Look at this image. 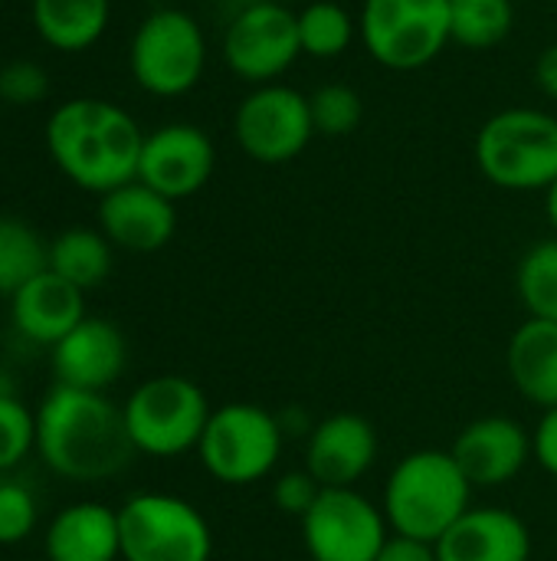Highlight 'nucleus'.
Listing matches in <instances>:
<instances>
[{"label": "nucleus", "mask_w": 557, "mask_h": 561, "mask_svg": "<svg viewBox=\"0 0 557 561\" xmlns=\"http://www.w3.org/2000/svg\"><path fill=\"white\" fill-rule=\"evenodd\" d=\"M10 316L16 332L30 342L56 345L85 319L82 289L46 270L36 279H30L16 296H10Z\"/></svg>", "instance_id": "6ab92c4d"}, {"label": "nucleus", "mask_w": 557, "mask_h": 561, "mask_svg": "<svg viewBox=\"0 0 557 561\" xmlns=\"http://www.w3.org/2000/svg\"><path fill=\"white\" fill-rule=\"evenodd\" d=\"M469 480L446 450H417L397 463L384 490V516L397 536L440 542L469 510Z\"/></svg>", "instance_id": "7ed1b4c3"}, {"label": "nucleus", "mask_w": 557, "mask_h": 561, "mask_svg": "<svg viewBox=\"0 0 557 561\" xmlns=\"http://www.w3.org/2000/svg\"><path fill=\"white\" fill-rule=\"evenodd\" d=\"M476 164L502 191H548L557 181V118L542 108H502L476 131Z\"/></svg>", "instance_id": "20e7f679"}, {"label": "nucleus", "mask_w": 557, "mask_h": 561, "mask_svg": "<svg viewBox=\"0 0 557 561\" xmlns=\"http://www.w3.org/2000/svg\"><path fill=\"white\" fill-rule=\"evenodd\" d=\"M112 0H33L30 20L39 39L59 53L95 46L108 26Z\"/></svg>", "instance_id": "4be33fe9"}, {"label": "nucleus", "mask_w": 557, "mask_h": 561, "mask_svg": "<svg viewBox=\"0 0 557 561\" xmlns=\"http://www.w3.org/2000/svg\"><path fill=\"white\" fill-rule=\"evenodd\" d=\"M299 56V16L282 0H253L227 23L223 59L243 82H276Z\"/></svg>", "instance_id": "9d476101"}, {"label": "nucleus", "mask_w": 557, "mask_h": 561, "mask_svg": "<svg viewBox=\"0 0 557 561\" xmlns=\"http://www.w3.org/2000/svg\"><path fill=\"white\" fill-rule=\"evenodd\" d=\"M233 138L259 164L295 161L315 138L309 95L292 85L266 82L256 85L233 115Z\"/></svg>", "instance_id": "9b49d317"}, {"label": "nucleus", "mask_w": 557, "mask_h": 561, "mask_svg": "<svg viewBox=\"0 0 557 561\" xmlns=\"http://www.w3.org/2000/svg\"><path fill=\"white\" fill-rule=\"evenodd\" d=\"M299 16V43L302 56L312 59H338L358 39V16L338 0H309Z\"/></svg>", "instance_id": "b1692460"}, {"label": "nucleus", "mask_w": 557, "mask_h": 561, "mask_svg": "<svg viewBox=\"0 0 557 561\" xmlns=\"http://www.w3.org/2000/svg\"><path fill=\"white\" fill-rule=\"evenodd\" d=\"M49 270V243L20 217H0V296H16Z\"/></svg>", "instance_id": "393cba45"}, {"label": "nucleus", "mask_w": 557, "mask_h": 561, "mask_svg": "<svg viewBox=\"0 0 557 561\" xmlns=\"http://www.w3.org/2000/svg\"><path fill=\"white\" fill-rule=\"evenodd\" d=\"M210 477L230 486L263 480L282 450V431L276 417L256 404H227L210 414L197 444Z\"/></svg>", "instance_id": "1a4fd4ad"}, {"label": "nucleus", "mask_w": 557, "mask_h": 561, "mask_svg": "<svg viewBox=\"0 0 557 561\" xmlns=\"http://www.w3.org/2000/svg\"><path fill=\"white\" fill-rule=\"evenodd\" d=\"M36 444V417L13 398H0V473L16 467Z\"/></svg>", "instance_id": "c85d7f7f"}, {"label": "nucleus", "mask_w": 557, "mask_h": 561, "mask_svg": "<svg viewBox=\"0 0 557 561\" xmlns=\"http://www.w3.org/2000/svg\"><path fill=\"white\" fill-rule=\"evenodd\" d=\"M118 536L125 561H210V529L204 516L161 493H141L118 510Z\"/></svg>", "instance_id": "6e6552de"}, {"label": "nucleus", "mask_w": 557, "mask_h": 561, "mask_svg": "<svg viewBox=\"0 0 557 561\" xmlns=\"http://www.w3.org/2000/svg\"><path fill=\"white\" fill-rule=\"evenodd\" d=\"M358 39L384 69H423L453 43L450 0H364Z\"/></svg>", "instance_id": "39448f33"}, {"label": "nucleus", "mask_w": 557, "mask_h": 561, "mask_svg": "<svg viewBox=\"0 0 557 561\" xmlns=\"http://www.w3.org/2000/svg\"><path fill=\"white\" fill-rule=\"evenodd\" d=\"M49 92V76L33 59H13L0 69V102L7 105H36Z\"/></svg>", "instance_id": "c756f323"}, {"label": "nucleus", "mask_w": 557, "mask_h": 561, "mask_svg": "<svg viewBox=\"0 0 557 561\" xmlns=\"http://www.w3.org/2000/svg\"><path fill=\"white\" fill-rule=\"evenodd\" d=\"M532 454L538 457V463L557 477V408H548L535 437H532Z\"/></svg>", "instance_id": "473e14b6"}, {"label": "nucleus", "mask_w": 557, "mask_h": 561, "mask_svg": "<svg viewBox=\"0 0 557 561\" xmlns=\"http://www.w3.org/2000/svg\"><path fill=\"white\" fill-rule=\"evenodd\" d=\"M509 375L522 398L557 408V322L529 319L509 342Z\"/></svg>", "instance_id": "412c9836"}, {"label": "nucleus", "mask_w": 557, "mask_h": 561, "mask_svg": "<svg viewBox=\"0 0 557 561\" xmlns=\"http://www.w3.org/2000/svg\"><path fill=\"white\" fill-rule=\"evenodd\" d=\"M98 227L112 247H121L128 253H154L171 243L177 230V210L174 201L135 178L102 194Z\"/></svg>", "instance_id": "4468645a"}, {"label": "nucleus", "mask_w": 557, "mask_h": 561, "mask_svg": "<svg viewBox=\"0 0 557 561\" xmlns=\"http://www.w3.org/2000/svg\"><path fill=\"white\" fill-rule=\"evenodd\" d=\"M144 131L108 99H69L46 122V148L56 168L92 194H108L138 178Z\"/></svg>", "instance_id": "f257e3e1"}, {"label": "nucleus", "mask_w": 557, "mask_h": 561, "mask_svg": "<svg viewBox=\"0 0 557 561\" xmlns=\"http://www.w3.org/2000/svg\"><path fill=\"white\" fill-rule=\"evenodd\" d=\"M39 457L69 480H105L128 467L135 444L118 411L102 391L59 385L36 414Z\"/></svg>", "instance_id": "f03ea898"}, {"label": "nucleus", "mask_w": 557, "mask_h": 561, "mask_svg": "<svg viewBox=\"0 0 557 561\" xmlns=\"http://www.w3.org/2000/svg\"><path fill=\"white\" fill-rule=\"evenodd\" d=\"M302 539L312 561H378L387 516L355 490H322L302 516Z\"/></svg>", "instance_id": "f8f14e48"}, {"label": "nucleus", "mask_w": 557, "mask_h": 561, "mask_svg": "<svg viewBox=\"0 0 557 561\" xmlns=\"http://www.w3.org/2000/svg\"><path fill=\"white\" fill-rule=\"evenodd\" d=\"M450 454L469 486H502L522 473L532 440L512 417H483L463 427Z\"/></svg>", "instance_id": "dca6fc26"}, {"label": "nucleus", "mask_w": 557, "mask_h": 561, "mask_svg": "<svg viewBox=\"0 0 557 561\" xmlns=\"http://www.w3.org/2000/svg\"><path fill=\"white\" fill-rule=\"evenodd\" d=\"M0 108H3V102H0Z\"/></svg>", "instance_id": "4c0bfd02"}, {"label": "nucleus", "mask_w": 557, "mask_h": 561, "mask_svg": "<svg viewBox=\"0 0 557 561\" xmlns=\"http://www.w3.org/2000/svg\"><path fill=\"white\" fill-rule=\"evenodd\" d=\"M378 457V434L361 414H335L322 421L305 450V470L322 490H351Z\"/></svg>", "instance_id": "2eb2a0df"}, {"label": "nucleus", "mask_w": 557, "mask_h": 561, "mask_svg": "<svg viewBox=\"0 0 557 561\" xmlns=\"http://www.w3.org/2000/svg\"><path fill=\"white\" fill-rule=\"evenodd\" d=\"M121 411L135 450L151 457H177L197 447L213 414L204 391L181 375L144 381Z\"/></svg>", "instance_id": "0eeeda50"}, {"label": "nucleus", "mask_w": 557, "mask_h": 561, "mask_svg": "<svg viewBox=\"0 0 557 561\" xmlns=\"http://www.w3.org/2000/svg\"><path fill=\"white\" fill-rule=\"evenodd\" d=\"M49 270L82 293L105 283L112 273V243L102 230L72 227L49 243Z\"/></svg>", "instance_id": "5701e85b"}, {"label": "nucleus", "mask_w": 557, "mask_h": 561, "mask_svg": "<svg viewBox=\"0 0 557 561\" xmlns=\"http://www.w3.org/2000/svg\"><path fill=\"white\" fill-rule=\"evenodd\" d=\"M519 299L529 309V319L557 322V237L535 243L515 273Z\"/></svg>", "instance_id": "bb28decb"}, {"label": "nucleus", "mask_w": 557, "mask_h": 561, "mask_svg": "<svg viewBox=\"0 0 557 561\" xmlns=\"http://www.w3.org/2000/svg\"><path fill=\"white\" fill-rule=\"evenodd\" d=\"M213 168L217 148L210 135L190 122H171L144 135L138 181L154 187L167 201H184L213 178Z\"/></svg>", "instance_id": "ddd939ff"}, {"label": "nucleus", "mask_w": 557, "mask_h": 561, "mask_svg": "<svg viewBox=\"0 0 557 561\" xmlns=\"http://www.w3.org/2000/svg\"><path fill=\"white\" fill-rule=\"evenodd\" d=\"M125 368V339L105 319H82L62 342L53 345V371L59 385L79 391L108 388Z\"/></svg>", "instance_id": "f3484780"}, {"label": "nucleus", "mask_w": 557, "mask_h": 561, "mask_svg": "<svg viewBox=\"0 0 557 561\" xmlns=\"http://www.w3.org/2000/svg\"><path fill=\"white\" fill-rule=\"evenodd\" d=\"M322 486L318 480L305 470V473H286L279 483H276V503L279 510L286 513H295V516H305L312 510V503L318 500Z\"/></svg>", "instance_id": "2f4dec72"}, {"label": "nucleus", "mask_w": 557, "mask_h": 561, "mask_svg": "<svg viewBox=\"0 0 557 561\" xmlns=\"http://www.w3.org/2000/svg\"><path fill=\"white\" fill-rule=\"evenodd\" d=\"M535 82H538L545 99L557 102V39L538 53V59H535Z\"/></svg>", "instance_id": "f704fd0d"}, {"label": "nucleus", "mask_w": 557, "mask_h": 561, "mask_svg": "<svg viewBox=\"0 0 557 561\" xmlns=\"http://www.w3.org/2000/svg\"><path fill=\"white\" fill-rule=\"evenodd\" d=\"M282 3H292V0H282Z\"/></svg>", "instance_id": "e433bc0d"}, {"label": "nucleus", "mask_w": 557, "mask_h": 561, "mask_svg": "<svg viewBox=\"0 0 557 561\" xmlns=\"http://www.w3.org/2000/svg\"><path fill=\"white\" fill-rule=\"evenodd\" d=\"M545 214H548V220H552V227H555L557 233V181L545 191Z\"/></svg>", "instance_id": "c9c22d12"}, {"label": "nucleus", "mask_w": 557, "mask_h": 561, "mask_svg": "<svg viewBox=\"0 0 557 561\" xmlns=\"http://www.w3.org/2000/svg\"><path fill=\"white\" fill-rule=\"evenodd\" d=\"M515 26L512 0H450V33L456 46L492 49Z\"/></svg>", "instance_id": "a878e982"}, {"label": "nucleus", "mask_w": 557, "mask_h": 561, "mask_svg": "<svg viewBox=\"0 0 557 561\" xmlns=\"http://www.w3.org/2000/svg\"><path fill=\"white\" fill-rule=\"evenodd\" d=\"M128 66L135 82L161 99L190 92L207 66V39L200 23L177 7L148 13L128 46Z\"/></svg>", "instance_id": "423d86ee"}, {"label": "nucleus", "mask_w": 557, "mask_h": 561, "mask_svg": "<svg viewBox=\"0 0 557 561\" xmlns=\"http://www.w3.org/2000/svg\"><path fill=\"white\" fill-rule=\"evenodd\" d=\"M49 561H115L121 556L118 513L98 503L62 510L46 529Z\"/></svg>", "instance_id": "aec40b11"}, {"label": "nucleus", "mask_w": 557, "mask_h": 561, "mask_svg": "<svg viewBox=\"0 0 557 561\" xmlns=\"http://www.w3.org/2000/svg\"><path fill=\"white\" fill-rule=\"evenodd\" d=\"M315 135L325 138H348L364 122V99L348 82H325L309 95Z\"/></svg>", "instance_id": "cd10ccee"}, {"label": "nucleus", "mask_w": 557, "mask_h": 561, "mask_svg": "<svg viewBox=\"0 0 557 561\" xmlns=\"http://www.w3.org/2000/svg\"><path fill=\"white\" fill-rule=\"evenodd\" d=\"M36 526V503L26 486L0 483V546L23 542Z\"/></svg>", "instance_id": "7c9ffc66"}, {"label": "nucleus", "mask_w": 557, "mask_h": 561, "mask_svg": "<svg viewBox=\"0 0 557 561\" xmlns=\"http://www.w3.org/2000/svg\"><path fill=\"white\" fill-rule=\"evenodd\" d=\"M440 561H529L532 536L515 513L466 510L437 542Z\"/></svg>", "instance_id": "a211bd4d"}, {"label": "nucleus", "mask_w": 557, "mask_h": 561, "mask_svg": "<svg viewBox=\"0 0 557 561\" xmlns=\"http://www.w3.org/2000/svg\"><path fill=\"white\" fill-rule=\"evenodd\" d=\"M378 561H440L437 559V546L433 542H420V539H410V536H387L384 549Z\"/></svg>", "instance_id": "72a5a7b5"}]
</instances>
